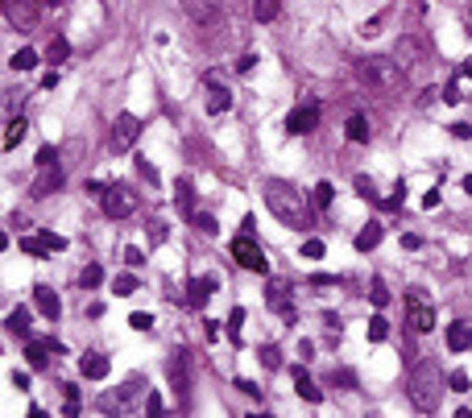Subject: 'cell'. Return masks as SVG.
<instances>
[{"label":"cell","instance_id":"6da1fadb","mask_svg":"<svg viewBox=\"0 0 472 418\" xmlns=\"http://www.w3.org/2000/svg\"><path fill=\"white\" fill-rule=\"evenodd\" d=\"M444 390H448V377L440 369V361H419L415 373H410V406L423 410V415H435L440 402H444Z\"/></svg>","mask_w":472,"mask_h":418},{"label":"cell","instance_id":"7a4b0ae2","mask_svg":"<svg viewBox=\"0 0 472 418\" xmlns=\"http://www.w3.org/2000/svg\"><path fill=\"white\" fill-rule=\"evenodd\" d=\"M265 203L286 228H311V203L290 182H265Z\"/></svg>","mask_w":472,"mask_h":418},{"label":"cell","instance_id":"3957f363","mask_svg":"<svg viewBox=\"0 0 472 418\" xmlns=\"http://www.w3.org/2000/svg\"><path fill=\"white\" fill-rule=\"evenodd\" d=\"M357 83L369 91H398L402 87V66L394 58H361L357 62Z\"/></svg>","mask_w":472,"mask_h":418},{"label":"cell","instance_id":"277c9868","mask_svg":"<svg viewBox=\"0 0 472 418\" xmlns=\"http://www.w3.org/2000/svg\"><path fill=\"white\" fill-rule=\"evenodd\" d=\"M232 257H236V265H245V269H253V274H270V261H265L261 245L253 240V228H245V232L232 240Z\"/></svg>","mask_w":472,"mask_h":418},{"label":"cell","instance_id":"5b68a950","mask_svg":"<svg viewBox=\"0 0 472 418\" xmlns=\"http://www.w3.org/2000/svg\"><path fill=\"white\" fill-rule=\"evenodd\" d=\"M406 311H410V332L427 336V332L435 327V307H431V298H427L423 290H410V294H406Z\"/></svg>","mask_w":472,"mask_h":418},{"label":"cell","instance_id":"8992f818","mask_svg":"<svg viewBox=\"0 0 472 418\" xmlns=\"http://www.w3.org/2000/svg\"><path fill=\"white\" fill-rule=\"evenodd\" d=\"M100 207H104L112 220H124V216L137 211V191H129V187H108V191L100 195Z\"/></svg>","mask_w":472,"mask_h":418},{"label":"cell","instance_id":"52a82bcc","mask_svg":"<svg viewBox=\"0 0 472 418\" xmlns=\"http://www.w3.org/2000/svg\"><path fill=\"white\" fill-rule=\"evenodd\" d=\"M182 12H187L199 29H220V25H224L220 0H182Z\"/></svg>","mask_w":472,"mask_h":418},{"label":"cell","instance_id":"ba28073f","mask_svg":"<svg viewBox=\"0 0 472 418\" xmlns=\"http://www.w3.org/2000/svg\"><path fill=\"white\" fill-rule=\"evenodd\" d=\"M137 137H141V120H137L133 112H120L116 124H112V137H108L112 149H116V153H129V149L137 145Z\"/></svg>","mask_w":472,"mask_h":418},{"label":"cell","instance_id":"9c48e42d","mask_svg":"<svg viewBox=\"0 0 472 418\" xmlns=\"http://www.w3.org/2000/svg\"><path fill=\"white\" fill-rule=\"evenodd\" d=\"M315 124H319V104H315V99H303V104L286 116V133H290V137H303V133H311Z\"/></svg>","mask_w":472,"mask_h":418},{"label":"cell","instance_id":"30bf717a","mask_svg":"<svg viewBox=\"0 0 472 418\" xmlns=\"http://www.w3.org/2000/svg\"><path fill=\"white\" fill-rule=\"evenodd\" d=\"M79 369H83V377H87V381H104L112 365H108V357H104V352H83Z\"/></svg>","mask_w":472,"mask_h":418},{"label":"cell","instance_id":"8fae6325","mask_svg":"<svg viewBox=\"0 0 472 418\" xmlns=\"http://www.w3.org/2000/svg\"><path fill=\"white\" fill-rule=\"evenodd\" d=\"M369 133H373V129H369V116H365V112H352V116L344 120V137H348L352 145H365Z\"/></svg>","mask_w":472,"mask_h":418},{"label":"cell","instance_id":"7c38bea8","mask_svg":"<svg viewBox=\"0 0 472 418\" xmlns=\"http://www.w3.org/2000/svg\"><path fill=\"white\" fill-rule=\"evenodd\" d=\"M216 286H220V278H216V274H203V278H195V282H191V294H187V303H191V307H203V303L211 298V290H216Z\"/></svg>","mask_w":472,"mask_h":418},{"label":"cell","instance_id":"4fadbf2b","mask_svg":"<svg viewBox=\"0 0 472 418\" xmlns=\"http://www.w3.org/2000/svg\"><path fill=\"white\" fill-rule=\"evenodd\" d=\"M228 108H232V91H228L224 83H207V112L220 116V112H228Z\"/></svg>","mask_w":472,"mask_h":418},{"label":"cell","instance_id":"5bb4252c","mask_svg":"<svg viewBox=\"0 0 472 418\" xmlns=\"http://www.w3.org/2000/svg\"><path fill=\"white\" fill-rule=\"evenodd\" d=\"M33 303H37V311H41L46 319H58V315H62L58 294H54V290H46V286H37V290H33Z\"/></svg>","mask_w":472,"mask_h":418},{"label":"cell","instance_id":"9a60e30c","mask_svg":"<svg viewBox=\"0 0 472 418\" xmlns=\"http://www.w3.org/2000/svg\"><path fill=\"white\" fill-rule=\"evenodd\" d=\"M448 348H452V352L472 348V327L469 323H448Z\"/></svg>","mask_w":472,"mask_h":418},{"label":"cell","instance_id":"2e32d148","mask_svg":"<svg viewBox=\"0 0 472 418\" xmlns=\"http://www.w3.org/2000/svg\"><path fill=\"white\" fill-rule=\"evenodd\" d=\"M381 236H386V228H381V224H365V228L357 232V249H361V253H369V249H377V245H381Z\"/></svg>","mask_w":472,"mask_h":418},{"label":"cell","instance_id":"e0dca14e","mask_svg":"<svg viewBox=\"0 0 472 418\" xmlns=\"http://www.w3.org/2000/svg\"><path fill=\"white\" fill-rule=\"evenodd\" d=\"M294 386H299V398H303V402H319V398H323V394L315 390V381L307 377V369H303V365H294Z\"/></svg>","mask_w":472,"mask_h":418},{"label":"cell","instance_id":"ac0fdd59","mask_svg":"<svg viewBox=\"0 0 472 418\" xmlns=\"http://www.w3.org/2000/svg\"><path fill=\"white\" fill-rule=\"evenodd\" d=\"M58 166H37V187H33V195H50L54 187H58Z\"/></svg>","mask_w":472,"mask_h":418},{"label":"cell","instance_id":"d6986e66","mask_svg":"<svg viewBox=\"0 0 472 418\" xmlns=\"http://www.w3.org/2000/svg\"><path fill=\"white\" fill-rule=\"evenodd\" d=\"M4 327H8L12 336H21V340H29V311H25V307H17V311H8V319H4Z\"/></svg>","mask_w":472,"mask_h":418},{"label":"cell","instance_id":"ffe728a7","mask_svg":"<svg viewBox=\"0 0 472 418\" xmlns=\"http://www.w3.org/2000/svg\"><path fill=\"white\" fill-rule=\"evenodd\" d=\"M278 12H282V0H253V21L257 25H270Z\"/></svg>","mask_w":472,"mask_h":418},{"label":"cell","instance_id":"44dd1931","mask_svg":"<svg viewBox=\"0 0 472 418\" xmlns=\"http://www.w3.org/2000/svg\"><path fill=\"white\" fill-rule=\"evenodd\" d=\"M4 124H8V129H4V153H8V149L21 145V137H25V120H21V116H8Z\"/></svg>","mask_w":472,"mask_h":418},{"label":"cell","instance_id":"7402d4cb","mask_svg":"<svg viewBox=\"0 0 472 418\" xmlns=\"http://www.w3.org/2000/svg\"><path fill=\"white\" fill-rule=\"evenodd\" d=\"M265 303H270L274 311H286V315H290V294H286V286H282V282H270V290H265Z\"/></svg>","mask_w":472,"mask_h":418},{"label":"cell","instance_id":"603a6c76","mask_svg":"<svg viewBox=\"0 0 472 418\" xmlns=\"http://www.w3.org/2000/svg\"><path fill=\"white\" fill-rule=\"evenodd\" d=\"M17 249H21V253H29V257H46V253H50V245H46L41 236H21V240H17Z\"/></svg>","mask_w":472,"mask_h":418},{"label":"cell","instance_id":"cb8c5ba5","mask_svg":"<svg viewBox=\"0 0 472 418\" xmlns=\"http://www.w3.org/2000/svg\"><path fill=\"white\" fill-rule=\"evenodd\" d=\"M8 62H12L17 70H33V66H37V50H29V46H25V50H17Z\"/></svg>","mask_w":472,"mask_h":418},{"label":"cell","instance_id":"d4e9b609","mask_svg":"<svg viewBox=\"0 0 472 418\" xmlns=\"http://www.w3.org/2000/svg\"><path fill=\"white\" fill-rule=\"evenodd\" d=\"M386 336H390V323H386V315H373V319H369V340L377 344V340H386Z\"/></svg>","mask_w":472,"mask_h":418},{"label":"cell","instance_id":"484cf974","mask_svg":"<svg viewBox=\"0 0 472 418\" xmlns=\"http://www.w3.org/2000/svg\"><path fill=\"white\" fill-rule=\"evenodd\" d=\"M66 54H70V46H66L62 37H54V41H50V50H46V58H50V62H66Z\"/></svg>","mask_w":472,"mask_h":418},{"label":"cell","instance_id":"4316f807","mask_svg":"<svg viewBox=\"0 0 472 418\" xmlns=\"http://www.w3.org/2000/svg\"><path fill=\"white\" fill-rule=\"evenodd\" d=\"M332 199H336V191H332V182H319V187H315V207L323 211V207H332Z\"/></svg>","mask_w":472,"mask_h":418},{"label":"cell","instance_id":"83f0119b","mask_svg":"<svg viewBox=\"0 0 472 418\" xmlns=\"http://www.w3.org/2000/svg\"><path fill=\"white\" fill-rule=\"evenodd\" d=\"M46 348H50V344L29 340V352H25V357H29V365H33V369H41V365H46Z\"/></svg>","mask_w":472,"mask_h":418},{"label":"cell","instance_id":"f1b7e54d","mask_svg":"<svg viewBox=\"0 0 472 418\" xmlns=\"http://www.w3.org/2000/svg\"><path fill=\"white\" fill-rule=\"evenodd\" d=\"M8 17H12V21H21V29H33V12H29L25 4H17V8L8 4Z\"/></svg>","mask_w":472,"mask_h":418},{"label":"cell","instance_id":"f546056e","mask_svg":"<svg viewBox=\"0 0 472 418\" xmlns=\"http://www.w3.org/2000/svg\"><path fill=\"white\" fill-rule=\"evenodd\" d=\"M195 228H199V232H207V236H216V232H220L216 216H207V211H199V216H195Z\"/></svg>","mask_w":472,"mask_h":418},{"label":"cell","instance_id":"4dcf8cb0","mask_svg":"<svg viewBox=\"0 0 472 418\" xmlns=\"http://www.w3.org/2000/svg\"><path fill=\"white\" fill-rule=\"evenodd\" d=\"M100 282H104V265H87V269H83V286H87V290H95Z\"/></svg>","mask_w":472,"mask_h":418},{"label":"cell","instance_id":"1f68e13d","mask_svg":"<svg viewBox=\"0 0 472 418\" xmlns=\"http://www.w3.org/2000/svg\"><path fill=\"white\" fill-rule=\"evenodd\" d=\"M116 294H120V298L137 294V278H133V274H120V278H116Z\"/></svg>","mask_w":472,"mask_h":418},{"label":"cell","instance_id":"d6a6232c","mask_svg":"<svg viewBox=\"0 0 472 418\" xmlns=\"http://www.w3.org/2000/svg\"><path fill=\"white\" fill-rule=\"evenodd\" d=\"M369 303H373V307H386V303H390V290H386V282H373V290H369Z\"/></svg>","mask_w":472,"mask_h":418},{"label":"cell","instance_id":"836d02e7","mask_svg":"<svg viewBox=\"0 0 472 418\" xmlns=\"http://www.w3.org/2000/svg\"><path fill=\"white\" fill-rule=\"evenodd\" d=\"M37 166H58V149L54 145H41L37 149Z\"/></svg>","mask_w":472,"mask_h":418},{"label":"cell","instance_id":"e575fe53","mask_svg":"<svg viewBox=\"0 0 472 418\" xmlns=\"http://www.w3.org/2000/svg\"><path fill=\"white\" fill-rule=\"evenodd\" d=\"M129 323H133V332H153V315H145V311H137Z\"/></svg>","mask_w":472,"mask_h":418},{"label":"cell","instance_id":"d590c367","mask_svg":"<svg viewBox=\"0 0 472 418\" xmlns=\"http://www.w3.org/2000/svg\"><path fill=\"white\" fill-rule=\"evenodd\" d=\"M240 323H245V311L236 307V311L228 315V336H232V340H240Z\"/></svg>","mask_w":472,"mask_h":418},{"label":"cell","instance_id":"8d00e7d4","mask_svg":"<svg viewBox=\"0 0 472 418\" xmlns=\"http://www.w3.org/2000/svg\"><path fill=\"white\" fill-rule=\"evenodd\" d=\"M303 257L319 261V257H323V240H307V245H303Z\"/></svg>","mask_w":472,"mask_h":418},{"label":"cell","instance_id":"74e56055","mask_svg":"<svg viewBox=\"0 0 472 418\" xmlns=\"http://www.w3.org/2000/svg\"><path fill=\"white\" fill-rule=\"evenodd\" d=\"M124 261H129L133 269H141V265H145V253H141V249H124Z\"/></svg>","mask_w":472,"mask_h":418},{"label":"cell","instance_id":"f35d334b","mask_svg":"<svg viewBox=\"0 0 472 418\" xmlns=\"http://www.w3.org/2000/svg\"><path fill=\"white\" fill-rule=\"evenodd\" d=\"M448 386H452V390H469V373H460V369H456V373L448 377Z\"/></svg>","mask_w":472,"mask_h":418},{"label":"cell","instance_id":"ab89813d","mask_svg":"<svg viewBox=\"0 0 472 418\" xmlns=\"http://www.w3.org/2000/svg\"><path fill=\"white\" fill-rule=\"evenodd\" d=\"M452 137H460V141H469V137H472V129H469V124H464V120H460V124H452Z\"/></svg>","mask_w":472,"mask_h":418},{"label":"cell","instance_id":"60d3db41","mask_svg":"<svg viewBox=\"0 0 472 418\" xmlns=\"http://www.w3.org/2000/svg\"><path fill=\"white\" fill-rule=\"evenodd\" d=\"M261 361H265L270 369H278V352H274V348H261Z\"/></svg>","mask_w":472,"mask_h":418},{"label":"cell","instance_id":"b9f144b4","mask_svg":"<svg viewBox=\"0 0 472 418\" xmlns=\"http://www.w3.org/2000/svg\"><path fill=\"white\" fill-rule=\"evenodd\" d=\"M158 410H162V402H158V394H149L145 398V415H158Z\"/></svg>","mask_w":472,"mask_h":418},{"label":"cell","instance_id":"7bdbcfd3","mask_svg":"<svg viewBox=\"0 0 472 418\" xmlns=\"http://www.w3.org/2000/svg\"><path fill=\"white\" fill-rule=\"evenodd\" d=\"M12 386L17 390H29V373H12Z\"/></svg>","mask_w":472,"mask_h":418},{"label":"cell","instance_id":"ee69618b","mask_svg":"<svg viewBox=\"0 0 472 418\" xmlns=\"http://www.w3.org/2000/svg\"><path fill=\"white\" fill-rule=\"evenodd\" d=\"M460 75H469V79H472V62H464V66H460Z\"/></svg>","mask_w":472,"mask_h":418},{"label":"cell","instance_id":"f6af8a7d","mask_svg":"<svg viewBox=\"0 0 472 418\" xmlns=\"http://www.w3.org/2000/svg\"><path fill=\"white\" fill-rule=\"evenodd\" d=\"M464 191H469V195H472V174H469V178H464Z\"/></svg>","mask_w":472,"mask_h":418}]
</instances>
